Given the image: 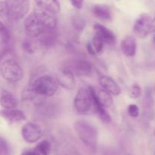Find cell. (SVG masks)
Here are the masks:
<instances>
[{"mask_svg":"<svg viewBox=\"0 0 155 155\" xmlns=\"http://www.w3.org/2000/svg\"><path fill=\"white\" fill-rule=\"evenodd\" d=\"M57 21L52 14L39 9L29 15L24 23L26 33L31 37H36L48 30H54Z\"/></svg>","mask_w":155,"mask_h":155,"instance_id":"cell-1","label":"cell"},{"mask_svg":"<svg viewBox=\"0 0 155 155\" xmlns=\"http://www.w3.org/2000/svg\"><path fill=\"white\" fill-rule=\"evenodd\" d=\"M58 83L52 76L42 75L36 78L30 86V91L39 97H51L57 91Z\"/></svg>","mask_w":155,"mask_h":155,"instance_id":"cell-2","label":"cell"},{"mask_svg":"<svg viewBox=\"0 0 155 155\" xmlns=\"http://www.w3.org/2000/svg\"><path fill=\"white\" fill-rule=\"evenodd\" d=\"M74 129L85 145L91 150L95 151L98 138L97 129L95 126L85 120H79L74 123Z\"/></svg>","mask_w":155,"mask_h":155,"instance_id":"cell-3","label":"cell"},{"mask_svg":"<svg viewBox=\"0 0 155 155\" xmlns=\"http://www.w3.org/2000/svg\"><path fill=\"white\" fill-rule=\"evenodd\" d=\"M0 73L5 80L11 83L19 81L24 76V71L21 65L12 59H6L2 63Z\"/></svg>","mask_w":155,"mask_h":155,"instance_id":"cell-4","label":"cell"},{"mask_svg":"<svg viewBox=\"0 0 155 155\" xmlns=\"http://www.w3.org/2000/svg\"><path fill=\"white\" fill-rule=\"evenodd\" d=\"M133 32L140 38H145L150 34H155V18L153 19L148 14L139 15L133 25Z\"/></svg>","mask_w":155,"mask_h":155,"instance_id":"cell-5","label":"cell"},{"mask_svg":"<svg viewBox=\"0 0 155 155\" xmlns=\"http://www.w3.org/2000/svg\"><path fill=\"white\" fill-rule=\"evenodd\" d=\"M8 5V18L18 21L27 15L30 9L29 0H6Z\"/></svg>","mask_w":155,"mask_h":155,"instance_id":"cell-6","label":"cell"},{"mask_svg":"<svg viewBox=\"0 0 155 155\" xmlns=\"http://www.w3.org/2000/svg\"><path fill=\"white\" fill-rule=\"evenodd\" d=\"M92 104V95L89 89L81 88L76 94L74 99V106L79 112H88Z\"/></svg>","mask_w":155,"mask_h":155,"instance_id":"cell-7","label":"cell"},{"mask_svg":"<svg viewBox=\"0 0 155 155\" xmlns=\"http://www.w3.org/2000/svg\"><path fill=\"white\" fill-rule=\"evenodd\" d=\"M21 135L25 141L28 143H35L42 138L43 132L39 125L27 122L23 126Z\"/></svg>","mask_w":155,"mask_h":155,"instance_id":"cell-8","label":"cell"},{"mask_svg":"<svg viewBox=\"0 0 155 155\" xmlns=\"http://www.w3.org/2000/svg\"><path fill=\"white\" fill-rule=\"evenodd\" d=\"M65 68H68L74 73V75L87 76L92 72V65L90 63L82 59L72 60Z\"/></svg>","mask_w":155,"mask_h":155,"instance_id":"cell-9","label":"cell"},{"mask_svg":"<svg viewBox=\"0 0 155 155\" xmlns=\"http://www.w3.org/2000/svg\"><path fill=\"white\" fill-rule=\"evenodd\" d=\"M58 84L68 90H74L76 87V81L74 73L68 68H62L57 75Z\"/></svg>","mask_w":155,"mask_h":155,"instance_id":"cell-10","label":"cell"},{"mask_svg":"<svg viewBox=\"0 0 155 155\" xmlns=\"http://www.w3.org/2000/svg\"><path fill=\"white\" fill-rule=\"evenodd\" d=\"M89 91H90L91 95H92V104L95 106V109L96 110L97 113H98V116L100 117L101 121L103 122L106 123V124H108L111 122V117L109 115L108 112L106 111L105 107L100 103V101L98 100V97H97V93L95 91V90L92 87L89 88Z\"/></svg>","mask_w":155,"mask_h":155,"instance_id":"cell-11","label":"cell"},{"mask_svg":"<svg viewBox=\"0 0 155 155\" xmlns=\"http://www.w3.org/2000/svg\"><path fill=\"white\" fill-rule=\"evenodd\" d=\"M0 116L2 117L9 123L18 122L26 119V116L24 112L18 109H2L0 111Z\"/></svg>","mask_w":155,"mask_h":155,"instance_id":"cell-12","label":"cell"},{"mask_svg":"<svg viewBox=\"0 0 155 155\" xmlns=\"http://www.w3.org/2000/svg\"><path fill=\"white\" fill-rule=\"evenodd\" d=\"M99 84L104 90L110 93L111 95L117 96L121 93L120 88L112 78L102 75L99 78Z\"/></svg>","mask_w":155,"mask_h":155,"instance_id":"cell-13","label":"cell"},{"mask_svg":"<svg viewBox=\"0 0 155 155\" xmlns=\"http://www.w3.org/2000/svg\"><path fill=\"white\" fill-rule=\"evenodd\" d=\"M93 28L95 31V34L98 35L100 37L102 38L105 43L112 44L115 43V40H116L115 34L113 31H111L105 26L97 23V24H94Z\"/></svg>","mask_w":155,"mask_h":155,"instance_id":"cell-14","label":"cell"},{"mask_svg":"<svg viewBox=\"0 0 155 155\" xmlns=\"http://www.w3.org/2000/svg\"><path fill=\"white\" fill-rule=\"evenodd\" d=\"M38 9L51 13L58 14L61 11L60 3L58 0H35Z\"/></svg>","mask_w":155,"mask_h":155,"instance_id":"cell-15","label":"cell"},{"mask_svg":"<svg viewBox=\"0 0 155 155\" xmlns=\"http://www.w3.org/2000/svg\"><path fill=\"white\" fill-rule=\"evenodd\" d=\"M136 39L133 36H126L123 39L120 43V49L124 55L127 56H134L136 53Z\"/></svg>","mask_w":155,"mask_h":155,"instance_id":"cell-16","label":"cell"},{"mask_svg":"<svg viewBox=\"0 0 155 155\" xmlns=\"http://www.w3.org/2000/svg\"><path fill=\"white\" fill-rule=\"evenodd\" d=\"M0 105L4 109H15L18 106V100L9 91L4 90L0 94Z\"/></svg>","mask_w":155,"mask_h":155,"instance_id":"cell-17","label":"cell"},{"mask_svg":"<svg viewBox=\"0 0 155 155\" xmlns=\"http://www.w3.org/2000/svg\"><path fill=\"white\" fill-rule=\"evenodd\" d=\"M92 12L96 18L103 21H110L112 19V12L110 8L104 5H97L92 9Z\"/></svg>","mask_w":155,"mask_h":155,"instance_id":"cell-18","label":"cell"},{"mask_svg":"<svg viewBox=\"0 0 155 155\" xmlns=\"http://www.w3.org/2000/svg\"><path fill=\"white\" fill-rule=\"evenodd\" d=\"M97 97H98L100 103L105 108L110 107L113 103V98L111 97V94L105 90H99L98 92L97 93Z\"/></svg>","mask_w":155,"mask_h":155,"instance_id":"cell-19","label":"cell"},{"mask_svg":"<svg viewBox=\"0 0 155 155\" xmlns=\"http://www.w3.org/2000/svg\"><path fill=\"white\" fill-rule=\"evenodd\" d=\"M0 39L4 44L8 43L11 40L10 30L2 21H0Z\"/></svg>","mask_w":155,"mask_h":155,"instance_id":"cell-20","label":"cell"},{"mask_svg":"<svg viewBox=\"0 0 155 155\" xmlns=\"http://www.w3.org/2000/svg\"><path fill=\"white\" fill-rule=\"evenodd\" d=\"M36 150L42 155H49L51 150V144L47 140H43L38 143L36 147Z\"/></svg>","mask_w":155,"mask_h":155,"instance_id":"cell-21","label":"cell"},{"mask_svg":"<svg viewBox=\"0 0 155 155\" xmlns=\"http://www.w3.org/2000/svg\"><path fill=\"white\" fill-rule=\"evenodd\" d=\"M104 43H105L103 40L102 38L100 37L98 35L95 34V36H93V39H92V45L97 53H102Z\"/></svg>","mask_w":155,"mask_h":155,"instance_id":"cell-22","label":"cell"},{"mask_svg":"<svg viewBox=\"0 0 155 155\" xmlns=\"http://www.w3.org/2000/svg\"><path fill=\"white\" fill-rule=\"evenodd\" d=\"M0 155H11V148L5 138L0 137Z\"/></svg>","mask_w":155,"mask_h":155,"instance_id":"cell-23","label":"cell"},{"mask_svg":"<svg viewBox=\"0 0 155 155\" xmlns=\"http://www.w3.org/2000/svg\"><path fill=\"white\" fill-rule=\"evenodd\" d=\"M141 95H142V89H141L140 86L138 85L137 84H134L133 85H132L130 89V97L133 99H137Z\"/></svg>","mask_w":155,"mask_h":155,"instance_id":"cell-24","label":"cell"},{"mask_svg":"<svg viewBox=\"0 0 155 155\" xmlns=\"http://www.w3.org/2000/svg\"><path fill=\"white\" fill-rule=\"evenodd\" d=\"M128 113L132 117H137L139 114V107L136 104H130L128 106Z\"/></svg>","mask_w":155,"mask_h":155,"instance_id":"cell-25","label":"cell"},{"mask_svg":"<svg viewBox=\"0 0 155 155\" xmlns=\"http://www.w3.org/2000/svg\"><path fill=\"white\" fill-rule=\"evenodd\" d=\"M8 17V5L6 1H0V18Z\"/></svg>","mask_w":155,"mask_h":155,"instance_id":"cell-26","label":"cell"},{"mask_svg":"<svg viewBox=\"0 0 155 155\" xmlns=\"http://www.w3.org/2000/svg\"><path fill=\"white\" fill-rule=\"evenodd\" d=\"M70 1H71L72 5L76 9H80L83 7V0H70Z\"/></svg>","mask_w":155,"mask_h":155,"instance_id":"cell-27","label":"cell"},{"mask_svg":"<svg viewBox=\"0 0 155 155\" xmlns=\"http://www.w3.org/2000/svg\"><path fill=\"white\" fill-rule=\"evenodd\" d=\"M21 155H42L35 149V150H26L22 152Z\"/></svg>","mask_w":155,"mask_h":155,"instance_id":"cell-28","label":"cell"},{"mask_svg":"<svg viewBox=\"0 0 155 155\" xmlns=\"http://www.w3.org/2000/svg\"><path fill=\"white\" fill-rule=\"evenodd\" d=\"M23 48H24L26 51L28 52V53H32V49L31 46H30V43L24 42V43H23Z\"/></svg>","mask_w":155,"mask_h":155,"instance_id":"cell-29","label":"cell"},{"mask_svg":"<svg viewBox=\"0 0 155 155\" xmlns=\"http://www.w3.org/2000/svg\"><path fill=\"white\" fill-rule=\"evenodd\" d=\"M86 47H87L88 52H89V53H90V54L95 55V53H96V52H95V50H94L93 46H92V43H89L87 44V46H86Z\"/></svg>","mask_w":155,"mask_h":155,"instance_id":"cell-30","label":"cell"},{"mask_svg":"<svg viewBox=\"0 0 155 155\" xmlns=\"http://www.w3.org/2000/svg\"><path fill=\"white\" fill-rule=\"evenodd\" d=\"M154 139H155V129L154 130Z\"/></svg>","mask_w":155,"mask_h":155,"instance_id":"cell-31","label":"cell"},{"mask_svg":"<svg viewBox=\"0 0 155 155\" xmlns=\"http://www.w3.org/2000/svg\"><path fill=\"white\" fill-rule=\"evenodd\" d=\"M154 43H155V34H154Z\"/></svg>","mask_w":155,"mask_h":155,"instance_id":"cell-32","label":"cell"}]
</instances>
